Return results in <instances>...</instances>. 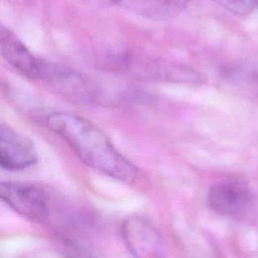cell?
Listing matches in <instances>:
<instances>
[{
	"label": "cell",
	"instance_id": "cell-1",
	"mask_svg": "<svg viewBox=\"0 0 258 258\" xmlns=\"http://www.w3.org/2000/svg\"><path fill=\"white\" fill-rule=\"evenodd\" d=\"M45 123L91 168L125 182L136 177L137 167L90 120L69 112H52L46 116Z\"/></svg>",
	"mask_w": 258,
	"mask_h": 258
},
{
	"label": "cell",
	"instance_id": "cell-3",
	"mask_svg": "<svg viewBox=\"0 0 258 258\" xmlns=\"http://www.w3.org/2000/svg\"><path fill=\"white\" fill-rule=\"evenodd\" d=\"M123 242L138 258H157L164 256V240L157 228L141 216L127 217L121 225Z\"/></svg>",
	"mask_w": 258,
	"mask_h": 258
},
{
	"label": "cell",
	"instance_id": "cell-6",
	"mask_svg": "<svg viewBox=\"0 0 258 258\" xmlns=\"http://www.w3.org/2000/svg\"><path fill=\"white\" fill-rule=\"evenodd\" d=\"M37 161V152L30 139L0 123V167L22 170Z\"/></svg>",
	"mask_w": 258,
	"mask_h": 258
},
{
	"label": "cell",
	"instance_id": "cell-4",
	"mask_svg": "<svg viewBox=\"0 0 258 258\" xmlns=\"http://www.w3.org/2000/svg\"><path fill=\"white\" fill-rule=\"evenodd\" d=\"M40 80L74 100L92 102L97 99V90L93 82L84 74L69 67L43 61Z\"/></svg>",
	"mask_w": 258,
	"mask_h": 258
},
{
	"label": "cell",
	"instance_id": "cell-8",
	"mask_svg": "<svg viewBox=\"0 0 258 258\" xmlns=\"http://www.w3.org/2000/svg\"><path fill=\"white\" fill-rule=\"evenodd\" d=\"M115 5L152 20H168L179 14L189 0H110Z\"/></svg>",
	"mask_w": 258,
	"mask_h": 258
},
{
	"label": "cell",
	"instance_id": "cell-9",
	"mask_svg": "<svg viewBox=\"0 0 258 258\" xmlns=\"http://www.w3.org/2000/svg\"><path fill=\"white\" fill-rule=\"evenodd\" d=\"M237 16H246L258 8V0H212Z\"/></svg>",
	"mask_w": 258,
	"mask_h": 258
},
{
	"label": "cell",
	"instance_id": "cell-7",
	"mask_svg": "<svg viewBox=\"0 0 258 258\" xmlns=\"http://www.w3.org/2000/svg\"><path fill=\"white\" fill-rule=\"evenodd\" d=\"M0 54L20 74L31 80H40L43 61L36 57L11 30L0 28Z\"/></svg>",
	"mask_w": 258,
	"mask_h": 258
},
{
	"label": "cell",
	"instance_id": "cell-2",
	"mask_svg": "<svg viewBox=\"0 0 258 258\" xmlns=\"http://www.w3.org/2000/svg\"><path fill=\"white\" fill-rule=\"evenodd\" d=\"M0 200L26 219L45 222L49 217V198L36 185L0 181Z\"/></svg>",
	"mask_w": 258,
	"mask_h": 258
},
{
	"label": "cell",
	"instance_id": "cell-5",
	"mask_svg": "<svg viewBox=\"0 0 258 258\" xmlns=\"http://www.w3.org/2000/svg\"><path fill=\"white\" fill-rule=\"evenodd\" d=\"M251 202L252 194L247 186L234 180L212 184L207 195L209 208L216 214L227 218L242 216L250 207Z\"/></svg>",
	"mask_w": 258,
	"mask_h": 258
}]
</instances>
